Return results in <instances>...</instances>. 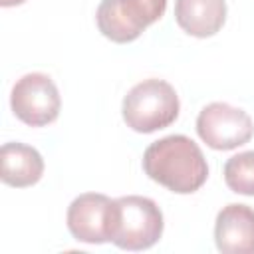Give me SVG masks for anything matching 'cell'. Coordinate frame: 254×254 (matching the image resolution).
Masks as SVG:
<instances>
[{
    "label": "cell",
    "mask_w": 254,
    "mask_h": 254,
    "mask_svg": "<svg viewBox=\"0 0 254 254\" xmlns=\"http://www.w3.org/2000/svg\"><path fill=\"white\" fill-rule=\"evenodd\" d=\"M143 169L149 179L177 194L198 190L208 177L200 147L187 135H169L151 143L143 153Z\"/></svg>",
    "instance_id": "obj_1"
},
{
    "label": "cell",
    "mask_w": 254,
    "mask_h": 254,
    "mask_svg": "<svg viewBox=\"0 0 254 254\" xmlns=\"http://www.w3.org/2000/svg\"><path fill=\"white\" fill-rule=\"evenodd\" d=\"M163 234V212L147 196H119L111 206L109 240L123 250H147Z\"/></svg>",
    "instance_id": "obj_2"
},
{
    "label": "cell",
    "mask_w": 254,
    "mask_h": 254,
    "mask_svg": "<svg viewBox=\"0 0 254 254\" xmlns=\"http://www.w3.org/2000/svg\"><path fill=\"white\" fill-rule=\"evenodd\" d=\"M123 121L137 133H155L179 117V95L163 79H145L123 99Z\"/></svg>",
    "instance_id": "obj_3"
},
{
    "label": "cell",
    "mask_w": 254,
    "mask_h": 254,
    "mask_svg": "<svg viewBox=\"0 0 254 254\" xmlns=\"http://www.w3.org/2000/svg\"><path fill=\"white\" fill-rule=\"evenodd\" d=\"M10 105L22 123L30 127H44L58 119L62 99L50 75L32 71L14 83Z\"/></svg>",
    "instance_id": "obj_4"
},
{
    "label": "cell",
    "mask_w": 254,
    "mask_h": 254,
    "mask_svg": "<svg viewBox=\"0 0 254 254\" xmlns=\"http://www.w3.org/2000/svg\"><path fill=\"white\" fill-rule=\"evenodd\" d=\"M198 137L216 151H230L248 143L254 135L250 115L228 103H208L196 117Z\"/></svg>",
    "instance_id": "obj_5"
},
{
    "label": "cell",
    "mask_w": 254,
    "mask_h": 254,
    "mask_svg": "<svg viewBox=\"0 0 254 254\" xmlns=\"http://www.w3.org/2000/svg\"><path fill=\"white\" fill-rule=\"evenodd\" d=\"M113 200L99 192H83L67 206V228L85 244L109 242V220Z\"/></svg>",
    "instance_id": "obj_6"
},
{
    "label": "cell",
    "mask_w": 254,
    "mask_h": 254,
    "mask_svg": "<svg viewBox=\"0 0 254 254\" xmlns=\"http://www.w3.org/2000/svg\"><path fill=\"white\" fill-rule=\"evenodd\" d=\"M214 242L222 254H254V208L232 202L214 222Z\"/></svg>",
    "instance_id": "obj_7"
},
{
    "label": "cell",
    "mask_w": 254,
    "mask_h": 254,
    "mask_svg": "<svg viewBox=\"0 0 254 254\" xmlns=\"http://www.w3.org/2000/svg\"><path fill=\"white\" fill-rule=\"evenodd\" d=\"M44 175L42 155L24 143H4L0 149V179L8 187L26 189Z\"/></svg>",
    "instance_id": "obj_8"
},
{
    "label": "cell",
    "mask_w": 254,
    "mask_h": 254,
    "mask_svg": "<svg viewBox=\"0 0 254 254\" xmlns=\"http://www.w3.org/2000/svg\"><path fill=\"white\" fill-rule=\"evenodd\" d=\"M175 20L187 34L194 38L214 36L226 20L224 0H177Z\"/></svg>",
    "instance_id": "obj_9"
},
{
    "label": "cell",
    "mask_w": 254,
    "mask_h": 254,
    "mask_svg": "<svg viewBox=\"0 0 254 254\" xmlns=\"http://www.w3.org/2000/svg\"><path fill=\"white\" fill-rule=\"evenodd\" d=\"M95 20L99 32L117 44L137 40L147 28V24L129 8L125 0H101Z\"/></svg>",
    "instance_id": "obj_10"
},
{
    "label": "cell",
    "mask_w": 254,
    "mask_h": 254,
    "mask_svg": "<svg viewBox=\"0 0 254 254\" xmlns=\"http://www.w3.org/2000/svg\"><path fill=\"white\" fill-rule=\"evenodd\" d=\"M224 183L236 194L254 196V151L238 153L226 161Z\"/></svg>",
    "instance_id": "obj_11"
},
{
    "label": "cell",
    "mask_w": 254,
    "mask_h": 254,
    "mask_svg": "<svg viewBox=\"0 0 254 254\" xmlns=\"http://www.w3.org/2000/svg\"><path fill=\"white\" fill-rule=\"evenodd\" d=\"M26 0H0V6H4V8H10V6H20V4H24Z\"/></svg>",
    "instance_id": "obj_12"
}]
</instances>
